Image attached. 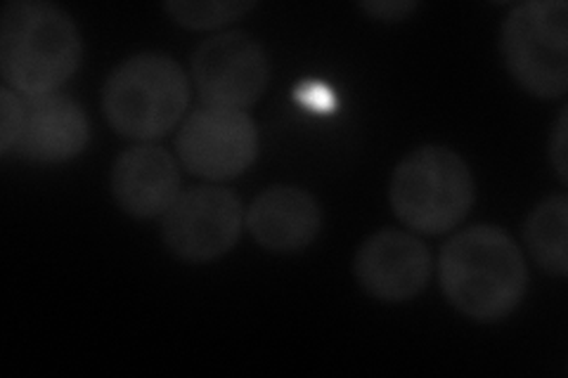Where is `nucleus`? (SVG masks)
<instances>
[{
  "instance_id": "f257e3e1",
  "label": "nucleus",
  "mask_w": 568,
  "mask_h": 378,
  "mask_svg": "<svg viewBox=\"0 0 568 378\" xmlns=\"http://www.w3.org/2000/svg\"><path fill=\"white\" fill-rule=\"evenodd\" d=\"M438 282L455 310L474 321H497L521 305L528 267L505 229L474 225L443 244Z\"/></svg>"
},
{
  "instance_id": "f03ea898",
  "label": "nucleus",
  "mask_w": 568,
  "mask_h": 378,
  "mask_svg": "<svg viewBox=\"0 0 568 378\" xmlns=\"http://www.w3.org/2000/svg\"><path fill=\"white\" fill-rule=\"evenodd\" d=\"M83 41L77 22L45 0H12L0 20V74L17 95L39 98L77 74Z\"/></svg>"
},
{
  "instance_id": "7ed1b4c3",
  "label": "nucleus",
  "mask_w": 568,
  "mask_h": 378,
  "mask_svg": "<svg viewBox=\"0 0 568 378\" xmlns=\"http://www.w3.org/2000/svg\"><path fill=\"white\" fill-rule=\"evenodd\" d=\"M187 104L185 71L164 52H138L123 60L102 88V112L112 129L142 142L171 133Z\"/></svg>"
},
{
  "instance_id": "20e7f679",
  "label": "nucleus",
  "mask_w": 568,
  "mask_h": 378,
  "mask_svg": "<svg viewBox=\"0 0 568 378\" xmlns=\"http://www.w3.org/2000/svg\"><path fill=\"white\" fill-rule=\"evenodd\" d=\"M388 200L403 225L422 234H443L469 215L476 202L474 175L455 150L424 145L396 166Z\"/></svg>"
},
{
  "instance_id": "39448f33",
  "label": "nucleus",
  "mask_w": 568,
  "mask_h": 378,
  "mask_svg": "<svg viewBox=\"0 0 568 378\" xmlns=\"http://www.w3.org/2000/svg\"><path fill=\"white\" fill-rule=\"evenodd\" d=\"M511 79L540 100L564 98L568 88V6L526 0L514 6L500 33Z\"/></svg>"
},
{
  "instance_id": "423d86ee",
  "label": "nucleus",
  "mask_w": 568,
  "mask_h": 378,
  "mask_svg": "<svg viewBox=\"0 0 568 378\" xmlns=\"http://www.w3.org/2000/svg\"><path fill=\"white\" fill-rule=\"evenodd\" d=\"M244 206L235 192L197 185L178 194L164 213L162 237L175 258L185 263H211L240 242Z\"/></svg>"
},
{
  "instance_id": "0eeeda50",
  "label": "nucleus",
  "mask_w": 568,
  "mask_h": 378,
  "mask_svg": "<svg viewBox=\"0 0 568 378\" xmlns=\"http://www.w3.org/2000/svg\"><path fill=\"white\" fill-rule=\"evenodd\" d=\"M268 79V52L242 31L213 35L192 55V81L206 106L244 112L261 100Z\"/></svg>"
},
{
  "instance_id": "6e6552de",
  "label": "nucleus",
  "mask_w": 568,
  "mask_h": 378,
  "mask_svg": "<svg viewBox=\"0 0 568 378\" xmlns=\"http://www.w3.org/2000/svg\"><path fill=\"white\" fill-rule=\"evenodd\" d=\"M175 152L183 166L204 180H233L258 156V129L246 112L200 106L175 137Z\"/></svg>"
},
{
  "instance_id": "1a4fd4ad",
  "label": "nucleus",
  "mask_w": 568,
  "mask_h": 378,
  "mask_svg": "<svg viewBox=\"0 0 568 378\" xmlns=\"http://www.w3.org/2000/svg\"><path fill=\"white\" fill-rule=\"evenodd\" d=\"M353 273L372 298L405 303L426 289L434 275V256L410 232L379 229L361 244Z\"/></svg>"
},
{
  "instance_id": "9d476101",
  "label": "nucleus",
  "mask_w": 568,
  "mask_h": 378,
  "mask_svg": "<svg viewBox=\"0 0 568 378\" xmlns=\"http://www.w3.org/2000/svg\"><path fill=\"white\" fill-rule=\"evenodd\" d=\"M91 142V123L83 106L69 95L50 93L22 98V125L14 142L17 156L31 164H64Z\"/></svg>"
},
{
  "instance_id": "9b49d317",
  "label": "nucleus",
  "mask_w": 568,
  "mask_h": 378,
  "mask_svg": "<svg viewBox=\"0 0 568 378\" xmlns=\"http://www.w3.org/2000/svg\"><path fill=\"white\" fill-rule=\"evenodd\" d=\"M244 223L258 246L275 254H294L317 239L323 208L304 187L273 185L248 204Z\"/></svg>"
},
{
  "instance_id": "f8f14e48",
  "label": "nucleus",
  "mask_w": 568,
  "mask_h": 378,
  "mask_svg": "<svg viewBox=\"0 0 568 378\" xmlns=\"http://www.w3.org/2000/svg\"><path fill=\"white\" fill-rule=\"evenodd\" d=\"M112 194L123 213L148 221L164 215L181 194V173L164 147L140 145L121 152L112 166Z\"/></svg>"
},
{
  "instance_id": "ddd939ff",
  "label": "nucleus",
  "mask_w": 568,
  "mask_h": 378,
  "mask_svg": "<svg viewBox=\"0 0 568 378\" xmlns=\"http://www.w3.org/2000/svg\"><path fill=\"white\" fill-rule=\"evenodd\" d=\"M524 242L530 258L545 273L566 277L568 273V200L555 194L542 200L524 223Z\"/></svg>"
},
{
  "instance_id": "4468645a",
  "label": "nucleus",
  "mask_w": 568,
  "mask_h": 378,
  "mask_svg": "<svg viewBox=\"0 0 568 378\" xmlns=\"http://www.w3.org/2000/svg\"><path fill=\"white\" fill-rule=\"evenodd\" d=\"M256 8L254 0H204V3H194V0H171V3H164V10L173 17V20L192 31H206V29H216L227 22L240 20L242 14Z\"/></svg>"
},
{
  "instance_id": "2eb2a0df",
  "label": "nucleus",
  "mask_w": 568,
  "mask_h": 378,
  "mask_svg": "<svg viewBox=\"0 0 568 378\" xmlns=\"http://www.w3.org/2000/svg\"><path fill=\"white\" fill-rule=\"evenodd\" d=\"M22 125V98L12 88H0V152L10 154Z\"/></svg>"
},
{
  "instance_id": "dca6fc26",
  "label": "nucleus",
  "mask_w": 568,
  "mask_h": 378,
  "mask_svg": "<svg viewBox=\"0 0 568 378\" xmlns=\"http://www.w3.org/2000/svg\"><path fill=\"white\" fill-rule=\"evenodd\" d=\"M417 8L419 3L415 0H367V3H361L363 12L382 22H400Z\"/></svg>"
},
{
  "instance_id": "f3484780",
  "label": "nucleus",
  "mask_w": 568,
  "mask_h": 378,
  "mask_svg": "<svg viewBox=\"0 0 568 378\" xmlns=\"http://www.w3.org/2000/svg\"><path fill=\"white\" fill-rule=\"evenodd\" d=\"M566 114L568 106H561V112L557 116V123L552 129V137H549V161H552L555 173L559 177V183H568V173H566Z\"/></svg>"
},
{
  "instance_id": "a211bd4d",
  "label": "nucleus",
  "mask_w": 568,
  "mask_h": 378,
  "mask_svg": "<svg viewBox=\"0 0 568 378\" xmlns=\"http://www.w3.org/2000/svg\"><path fill=\"white\" fill-rule=\"evenodd\" d=\"M301 102H306L308 106H313V110L327 112V110H332L334 95L329 93V90H327L325 85L315 83V85H306V88H304V93H301Z\"/></svg>"
}]
</instances>
